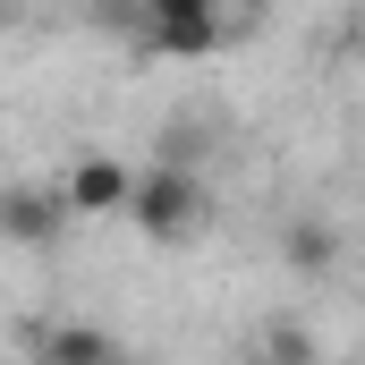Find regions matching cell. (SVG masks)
<instances>
[{"label": "cell", "instance_id": "3", "mask_svg": "<svg viewBox=\"0 0 365 365\" xmlns=\"http://www.w3.org/2000/svg\"><path fill=\"white\" fill-rule=\"evenodd\" d=\"M68 230V195L60 187H0V238L9 247H51Z\"/></svg>", "mask_w": 365, "mask_h": 365}, {"label": "cell", "instance_id": "2", "mask_svg": "<svg viewBox=\"0 0 365 365\" xmlns=\"http://www.w3.org/2000/svg\"><path fill=\"white\" fill-rule=\"evenodd\" d=\"M230 43V26H221V9H204V0H162V9H145V51H162V60H204V51H221Z\"/></svg>", "mask_w": 365, "mask_h": 365}, {"label": "cell", "instance_id": "1", "mask_svg": "<svg viewBox=\"0 0 365 365\" xmlns=\"http://www.w3.org/2000/svg\"><path fill=\"white\" fill-rule=\"evenodd\" d=\"M128 221H136L145 238H162V247H170V238H187V230L204 221V187L187 179L179 162H162V170H145V179H136V195H128Z\"/></svg>", "mask_w": 365, "mask_h": 365}, {"label": "cell", "instance_id": "5", "mask_svg": "<svg viewBox=\"0 0 365 365\" xmlns=\"http://www.w3.org/2000/svg\"><path fill=\"white\" fill-rule=\"evenodd\" d=\"M43 365H119V357H110V331L60 323V331H43Z\"/></svg>", "mask_w": 365, "mask_h": 365}, {"label": "cell", "instance_id": "6", "mask_svg": "<svg viewBox=\"0 0 365 365\" xmlns=\"http://www.w3.org/2000/svg\"><path fill=\"white\" fill-rule=\"evenodd\" d=\"M280 255H289V264H297V272H331V264H340V238H331V221H289V238H280Z\"/></svg>", "mask_w": 365, "mask_h": 365}, {"label": "cell", "instance_id": "4", "mask_svg": "<svg viewBox=\"0 0 365 365\" xmlns=\"http://www.w3.org/2000/svg\"><path fill=\"white\" fill-rule=\"evenodd\" d=\"M60 195H68V221H77V212H128L136 170H119L110 153H86V162L68 170V187H60Z\"/></svg>", "mask_w": 365, "mask_h": 365}]
</instances>
